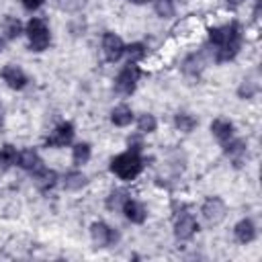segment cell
Returning a JSON list of instances; mask_svg holds the SVG:
<instances>
[{
	"label": "cell",
	"mask_w": 262,
	"mask_h": 262,
	"mask_svg": "<svg viewBox=\"0 0 262 262\" xmlns=\"http://www.w3.org/2000/svg\"><path fill=\"white\" fill-rule=\"evenodd\" d=\"M121 211H123V215H125V217H127L131 223H143V221H145V217H147V213H145L143 205H141L139 201L131 199V196H129V199L123 203Z\"/></svg>",
	"instance_id": "cell-11"
},
{
	"label": "cell",
	"mask_w": 262,
	"mask_h": 262,
	"mask_svg": "<svg viewBox=\"0 0 262 262\" xmlns=\"http://www.w3.org/2000/svg\"><path fill=\"white\" fill-rule=\"evenodd\" d=\"M201 215L209 225H217V223H221L225 219V203L221 199H217V196H211V199H207L203 203Z\"/></svg>",
	"instance_id": "cell-6"
},
{
	"label": "cell",
	"mask_w": 262,
	"mask_h": 262,
	"mask_svg": "<svg viewBox=\"0 0 262 262\" xmlns=\"http://www.w3.org/2000/svg\"><path fill=\"white\" fill-rule=\"evenodd\" d=\"M156 127H158V121H156L154 115H149V113L139 115V119H137V129H139L141 133H154Z\"/></svg>",
	"instance_id": "cell-26"
},
{
	"label": "cell",
	"mask_w": 262,
	"mask_h": 262,
	"mask_svg": "<svg viewBox=\"0 0 262 262\" xmlns=\"http://www.w3.org/2000/svg\"><path fill=\"white\" fill-rule=\"evenodd\" d=\"M174 125H176L180 131L190 133V131L196 127V119H194L192 115H188V113H178V115L174 117Z\"/></svg>",
	"instance_id": "cell-23"
},
{
	"label": "cell",
	"mask_w": 262,
	"mask_h": 262,
	"mask_svg": "<svg viewBox=\"0 0 262 262\" xmlns=\"http://www.w3.org/2000/svg\"><path fill=\"white\" fill-rule=\"evenodd\" d=\"M196 229H199V223H196L192 213L182 211V213L176 215V219H174V235L178 239H190L196 233Z\"/></svg>",
	"instance_id": "cell-7"
},
{
	"label": "cell",
	"mask_w": 262,
	"mask_h": 262,
	"mask_svg": "<svg viewBox=\"0 0 262 262\" xmlns=\"http://www.w3.org/2000/svg\"><path fill=\"white\" fill-rule=\"evenodd\" d=\"M233 235L239 244H250L254 237H256V225L250 221V219H242L235 223L233 227Z\"/></svg>",
	"instance_id": "cell-14"
},
{
	"label": "cell",
	"mask_w": 262,
	"mask_h": 262,
	"mask_svg": "<svg viewBox=\"0 0 262 262\" xmlns=\"http://www.w3.org/2000/svg\"><path fill=\"white\" fill-rule=\"evenodd\" d=\"M72 160L76 166H82L90 160V145L88 143H76L72 147Z\"/></svg>",
	"instance_id": "cell-22"
},
{
	"label": "cell",
	"mask_w": 262,
	"mask_h": 262,
	"mask_svg": "<svg viewBox=\"0 0 262 262\" xmlns=\"http://www.w3.org/2000/svg\"><path fill=\"white\" fill-rule=\"evenodd\" d=\"M129 199V194H127V190H123V188H117V190H113L108 196H106V209H111V211H115V209H121L123 207V203Z\"/></svg>",
	"instance_id": "cell-24"
},
{
	"label": "cell",
	"mask_w": 262,
	"mask_h": 262,
	"mask_svg": "<svg viewBox=\"0 0 262 262\" xmlns=\"http://www.w3.org/2000/svg\"><path fill=\"white\" fill-rule=\"evenodd\" d=\"M125 55L129 57V61H139L143 55H145V45L143 43H131V45H125Z\"/></svg>",
	"instance_id": "cell-27"
},
{
	"label": "cell",
	"mask_w": 262,
	"mask_h": 262,
	"mask_svg": "<svg viewBox=\"0 0 262 262\" xmlns=\"http://www.w3.org/2000/svg\"><path fill=\"white\" fill-rule=\"evenodd\" d=\"M16 160H18L16 147H12V145H8V143L0 147V170H8L10 166L16 164Z\"/></svg>",
	"instance_id": "cell-19"
},
{
	"label": "cell",
	"mask_w": 262,
	"mask_h": 262,
	"mask_svg": "<svg viewBox=\"0 0 262 262\" xmlns=\"http://www.w3.org/2000/svg\"><path fill=\"white\" fill-rule=\"evenodd\" d=\"M23 33V23L16 16H4L2 20V35L6 39H16Z\"/></svg>",
	"instance_id": "cell-18"
},
{
	"label": "cell",
	"mask_w": 262,
	"mask_h": 262,
	"mask_svg": "<svg viewBox=\"0 0 262 262\" xmlns=\"http://www.w3.org/2000/svg\"><path fill=\"white\" fill-rule=\"evenodd\" d=\"M139 76H141L139 66L135 61H127V66H123V70L115 78V88L121 94H131L139 82Z\"/></svg>",
	"instance_id": "cell-4"
},
{
	"label": "cell",
	"mask_w": 262,
	"mask_h": 262,
	"mask_svg": "<svg viewBox=\"0 0 262 262\" xmlns=\"http://www.w3.org/2000/svg\"><path fill=\"white\" fill-rule=\"evenodd\" d=\"M84 184H86V176L82 172H78V170H72V172H68L63 176V186L68 190H80Z\"/></svg>",
	"instance_id": "cell-21"
},
{
	"label": "cell",
	"mask_w": 262,
	"mask_h": 262,
	"mask_svg": "<svg viewBox=\"0 0 262 262\" xmlns=\"http://www.w3.org/2000/svg\"><path fill=\"white\" fill-rule=\"evenodd\" d=\"M242 2H244V0H225V4H227L229 8H237Z\"/></svg>",
	"instance_id": "cell-30"
},
{
	"label": "cell",
	"mask_w": 262,
	"mask_h": 262,
	"mask_svg": "<svg viewBox=\"0 0 262 262\" xmlns=\"http://www.w3.org/2000/svg\"><path fill=\"white\" fill-rule=\"evenodd\" d=\"M16 164L23 168V170H27V172H37L39 168H43V160L39 158V154L35 151V149H23L20 154H18V160H16Z\"/></svg>",
	"instance_id": "cell-12"
},
{
	"label": "cell",
	"mask_w": 262,
	"mask_h": 262,
	"mask_svg": "<svg viewBox=\"0 0 262 262\" xmlns=\"http://www.w3.org/2000/svg\"><path fill=\"white\" fill-rule=\"evenodd\" d=\"M211 133L219 143H225L233 137V123L227 119H215L211 123Z\"/></svg>",
	"instance_id": "cell-13"
},
{
	"label": "cell",
	"mask_w": 262,
	"mask_h": 262,
	"mask_svg": "<svg viewBox=\"0 0 262 262\" xmlns=\"http://www.w3.org/2000/svg\"><path fill=\"white\" fill-rule=\"evenodd\" d=\"M90 237L98 248H108V246H115L119 242V233L102 221L90 225Z\"/></svg>",
	"instance_id": "cell-5"
},
{
	"label": "cell",
	"mask_w": 262,
	"mask_h": 262,
	"mask_svg": "<svg viewBox=\"0 0 262 262\" xmlns=\"http://www.w3.org/2000/svg\"><path fill=\"white\" fill-rule=\"evenodd\" d=\"M2 80L12 88V90H23L25 86H27V74L18 68V66H14V63H8V66H4L2 68Z\"/></svg>",
	"instance_id": "cell-10"
},
{
	"label": "cell",
	"mask_w": 262,
	"mask_h": 262,
	"mask_svg": "<svg viewBox=\"0 0 262 262\" xmlns=\"http://www.w3.org/2000/svg\"><path fill=\"white\" fill-rule=\"evenodd\" d=\"M143 168V162L139 158V154L135 151H125V154H119L113 158L111 162V172L117 174L121 180H133Z\"/></svg>",
	"instance_id": "cell-2"
},
{
	"label": "cell",
	"mask_w": 262,
	"mask_h": 262,
	"mask_svg": "<svg viewBox=\"0 0 262 262\" xmlns=\"http://www.w3.org/2000/svg\"><path fill=\"white\" fill-rule=\"evenodd\" d=\"M20 2H23V6H25V10H31V12H33V10H37V8H41L45 0H20Z\"/></svg>",
	"instance_id": "cell-28"
},
{
	"label": "cell",
	"mask_w": 262,
	"mask_h": 262,
	"mask_svg": "<svg viewBox=\"0 0 262 262\" xmlns=\"http://www.w3.org/2000/svg\"><path fill=\"white\" fill-rule=\"evenodd\" d=\"M209 43L215 49L217 61H231L242 49V27L237 23L213 27L209 31Z\"/></svg>",
	"instance_id": "cell-1"
},
{
	"label": "cell",
	"mask_w": 262,
	"mask_h": 262,
	"mask_svg": "<svg viewBox=\"0 0 262 262\" xmlns=\"http://www.w3.org/2000/svg\"><path fill=\"white\" fill-rule=\"evenodd\" d=\"M2 49H4V37L0 35V51H2Z\"/></svg>",
	"instance_id": "cell-31"
},
{
	"label": "cell",
	"mask_w": 262,
	"mask_h": 262,
	"mask_svg": "<svg viewBox=\"0 0 262 262\" xmlns=\"http://www.w3.org/2000/svg\"><path fill=\"white\" fill-rule=\"evenodd\" d=\"M223 149H225V154H227L235 164H239L242 158L246 156V143H244L242 139H235V137H231L229 141H225V143H223Z\"/></svg>",
	"instance_id": "cell-16"
},
{
	"label": "cell",
	"mask_w": 262,
	"mask_h": 262,
	"mask_svg": "<svg viewBox=\"0 0 262 262\" xmlns=\"http://www.w3.org/2000/svg\"><path fill=\"white\" fill-rule=\"evenodd\" d=\"M258 88H260V84H258L256 78H246V80L242 82V86L237 88V94H239L242 98H252V96L258 92Z\"/></svg>",
	"instance_id": "cell-25"
},
{
	"label": "cell",
	"mask_w": 262,
	"mask_h": 262,
	"mask_svg": "<svg viewBox=\"0 0 262 262\" xmlns=\"http://www.w3.org/2000/svg\"><path fill=\"white\" fill-rule=\"evenodd\" d=\"M203 57L201 55H196V53H192V55H188L186 59H184V63H182V70H184V74H188V76H199L201 72H203Z\"/></svg>",
	"instance_id": "cell-20"
},
{
	"label": "cell",
	"mask_w": 262,
	"mask_h": 262,
	"mask_svg": "<svg viewBox=\"0 0 262 262\" xmlns=\"http://www.w3.org/2000/svg\"><path fill=\"white\" fill-rule=\"evenodd\" d=\"M129 2H133V4H143V2H147V0H129Z\"/></svg>",
	"instance_id": "cell-32"
},
{
	"label": "cell",
	"mask_w": 262,
	"mask_h": 262,
	"mask_svg": "<svg viewBox=\"0 0 262 262\" xmlns=\"http://www.w3.org/2000/svg\"><path fill=\"white\" fill-rule=\"evenodd\" d=\"M111 121H113L117 127H127V125H131V121H133V111H131L127 104H119V106L113 108Z\"/></svg>",
	"instance_id": "cell-17"
},
{
	"label": "cell",
	"mask_w": 262,
	"mask_h": 262,
	"mask_svg": "<svg viewBox=\"0 0 262 262\" xmlns=\"http://www.w3.org/2000/svg\"><path fill=\"white\" fill-rule=\"evenodd\" d=\"M102 51H104V57L108 61H119L123 55H125V43L119 35L115 33H104L102 37Z\"/></svg>",
	"instance_id": "cell-8"
},
{
	"label": "cell",
	"mask_w": 262,
	"mask_h": 262,
	"mask_svg": "<svg viewBox=\"0 0 262 262\" xmlns=\"http://www.w3.org/2000/svg\"><path fill=\"white\" fill-rule=\"evenodd\" d=\"M33 180H35V184L41 188V190H49V188H53L55 186V182H57V174L53 172V170H49V168H39L37 172H33Z\"/></svg>",
	"instance_id": "cell-15"
},
{
	"label": "cell",
	"mask_w": 262,
	"mask_h": 262,
	"mask_svg": "<svg viewBox=\"0 0 262 262\" xmlns=\"http://www.w3.org/2000/svg\"><path fill=\"white\" fill-rule=\"evenodd\" d=\"M129 149L135 151V154H139V151H141V139H137V137H129Z\"/></svg>",
	"instance_id": "cell-29"
},
{
	"label": "cell",
	"mask_w": 262,
	"mask_h": 262,
	"mask_svg": "<svg viewBox=\"0 0 262 262\" xmlns=\"http://www.w3.org/2000/svg\"><path fill=\"white\" fill-rule=\"evenodd\" d=\"M25 33H27V37H29V47H31V51H45V49L49 47L51 37H49V29H47V25H45L43 18L33 16V18L27 23Z\"/></svg>",
	"instance_id": "cell-3"
},
{
	"label": "cell",
	"mask_w": 262,
	"mask_h": 262,
	"mask_svg": "<svg viewBox=\"0 0 262 262\" xmlns=\"http://www.w3.org/2000/svg\"><path fill=\"white\" fill-rule=\"evenodd\" d=\"M72 139H74V125L72 123H59L49 133V137L45 139V145L47 147H66Z\"/></svg>",
	"instance_id": "cell-9"
}]
</instances>
